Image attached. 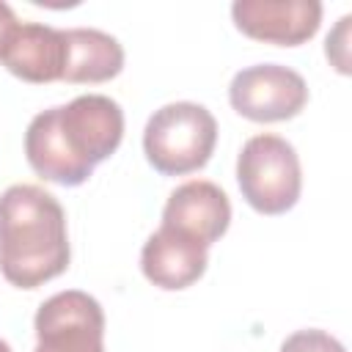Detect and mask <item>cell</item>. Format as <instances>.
I'll return each mask as SVG.
<instances>
[{
    "label": "cell",
    "instance_id": "3",
    "mask_svg": "<svg viewBox=\"0 0 352 352\" xmlns=\"http://www.w3.org/2000/svg\"><path fill=\"white\" fill-rule=\"evenodd\" d=\"M217 143V121L198 102H170L151 113L143 129V151L162 176L201 170Z\"/></svg>",
    "mask_w": 352,
    "mask_h": 352
},
{
    "label": "cell",
    "instance_id": "6",
    "mask_svg": "<svg viewBox=\"0 0 352 352\" xmlns=\"http://www.w3.org/2000/svg\"><path fill=\"white\" fill-rule=\"evenodd\" d=\"M231 107L256 124L289 121L308 104V85L300 72L280 63H256L234 74L228 85Z\"/></svg>",
    "mask_w": 352,
    "mask_h": 352
},
{
    "label": "cell",
    "instance_id": "1",
    "mask_svg": "<svg viewBox=\"0 0 352 352\" xmlns=\"http://www.w3.org/2000/svg\"><path fill=\"white\" fill-rule=\"evenodd\" d=\"M124 138V110L104 94H82L50 107L28 124L25 157L44 182L77 187L104 162Z\"/></svg>",
    "mask_w": 352,
    "mask_h": 352
},
{
    "label": "cell",
    "instance_id": "15",
    "mask_svg": "<svg viewBox=\"0 0 352 352\" xmlns=\"http://www.w3.org/2000/svg\"><path fill=\"white\" fill-rule=\"evenodd\" d=\"M0 352H11V346H8V344H6L3 338H0Z\"/></svg>",
    "mask_w": 352,
    "mask_h": 352
},
{
    "label": "cell",
    "instance_id": "9",
    "mask_svg": "<svg viewBox=\"0 0 352 352\" xmlns=\"http://www.w3.org/2000/svg\"><path fill=\"white\" fill-rule=\"evenodd\" d=\"M0 63L25 82H58L66 66V30L41 22H16L0 50Z\"/></svg>",
    "mask_w": 352,
    "mask_h": 352
},
{
    "label": "cell",
    "instance_id": "12",
    "mask_svg": "<svg viewBox=\"0 0 352 352\" xmlns=\"http://www.w3.org/2000/svg\"><path fill=\"white\" fill-rule=\"evenodd\" d=\"M280 352H346V349L336 336L316 330V327H308V330L292 333L280 344Z\"/></svg>",
    "mask_w": 352,
    "mask_h": 352
},
{
    "label": "cell",
    "instance_id": "10",
    "mask_svg": "<svg viewBox=\"0 0 352 352\" xmlns=\"http://www.w3.org/2000/svg\"><path fill=\"white\" fill-rule=\"evenodd\" d=\"M206 248L168 226H160L140 250V270L148 283L165 292L192 286L206 272Z\"/></svg>",
    "mask_w": 352,
    "mask_h": 352
},
{
    "label": "cell",
    "instance_id": "4",
    "mask_svg": "<svg viewBox=\"0 0 352 352\" xmlns=\"http://www.w3.org/2000/svg\"><path fill=\"white\" fill-rule=\"evenodd\" d=\"M236 184L256 212H289L302 190V170L294 146L280 135H253L236 157Z\"/></svg>",
    "mask_w": 352,
    "mask_h": 352
},
{
    "label": "cell",
    "instance_id": "11",
    "mask_svg": "<svg viewBox=\"0 0 352 352\" xmlns=\"http://www.w3.org/2000/svg\"><path fill=\"white\" fill-rule=\"evenodd\" d=\"M124 69V47L116 36L96 28L66 30L63 82H107Z\"/></svg>",
    "mask_w": 352,
    "mask_h": 352
},
{
    "label": "cell",
    "instance_id": "13",
    "mask_svg": "<svg viewBox=\"0 0 352 352\" xmlns=\"http://www.w3.org/2000/svg\"><path fill=\"white\" fill-rule=\"evenodd\" d=\"M349 22H352L349 14L341 16L338 25H336V30L324 41V52H327V58L333 60V66L341 74H349V47H346V41H349Z\"/></svg>",
    "mask_w": 352,
    "mask_h": 352
},
{
    "label": "cell",
    "instance_id": "2",
    "mask_svg": "<svg viewBox=\"0 0 352 352\" xmlns=\"http://www.w3.org/2000/svg\"><path fill=\"white\" fill-rule=\"evenodd\" d=\"M66 212L38 184L0 195V272L16 289H38L69 267Z\"/></svg>",
    "mask_w": 352,
    "mask_h": 352
},
{
    "label": "cell",
    "instance_id": "14",
    "mask_svg": "<svg viewBox=\"0 0 352 352\" xmlns=\"http://www.w3.org/2000/svg\"><path fill=\"white\" fill-rule=\"evenodd\" d=\"M16 14L11 11V6H6V3H0V50H3V44H6V38H8V33L16 28Z\"/></svg>",
    "mask_w": 352,
    "mask_h": 352
},
{
    "label": "cell",
    "instance_id": "7",
    "mask_svg": "<svg viewBox=\"0 0 352 352\" xmlns=\"http://www.w3.org/2000/svg\"><path fill=\"white\" fill-rule=\"evenodd\" d=\"M236 30L248 38L297 47L316 36L322 22L319 0H236L231 6Z\"/></svg>",
    "mask_w": 352,
    "mask_h": 352
},
{
    "label": "cell",
    "instance_id": "5",
    "mask_svg": "<svg viewBox=\"0 0 352 352\" xmlns=\"http://www.w3.org/2000/svg\"><path fill=\"white\" fill-rule=\"evenodd\" d=\"M33 352H104V311L96 297L69 289L44 300L33 319Z\"/></svg>",
    "mask_w": 352,
    "mask_h": 352
},
{
    "label": "cell",
    "instance_id": "8",
    "mask_svg": "<svg viewBox=\"0 0 352 352\" xmlns=\"http://www.w3.org/2000/svg\"><path fill=\"white\" fill-rule=\"evenodd\" d=\"M231 201L214 182L192 179L179 184L162 209V226L201 242L206 250L228 231Z\"/></svg>",
    "mask_w": 352,
    "mask_h": 352
}]
</instances>
